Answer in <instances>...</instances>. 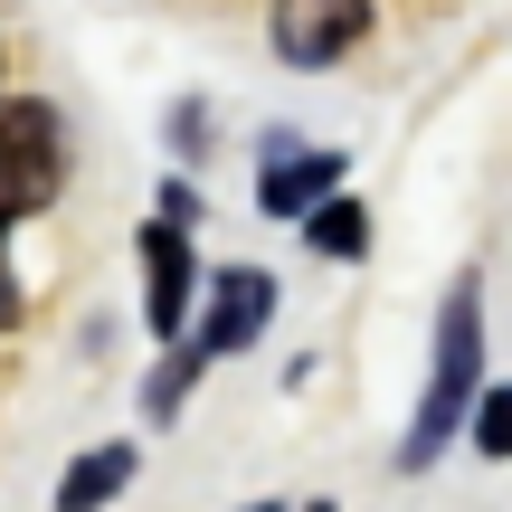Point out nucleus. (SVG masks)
<instances>
[{"mask_svg":"<svg viewBox=\"0 0 512 512\" xmlns=\"http://www.w3.org/2000/svg\"><path fill=\"white\" fill-rule=\"evenodd\" d=\"M200 361H209V351L190 342V351H171V361L152 370V389H143V408H152V418H181V399H190V380H200Z\"/></svg>","mask_w":512,"mask_h":512,"instance_id":"1a4fd4ad","label":"nucleus"},{"mask_svg":"<svg viewBox=\"0 0 512 512\" xmlns=\"http://www.w3.org/2000/svg\"><path fill=\"white\" fill-rule=\"evenodd\" d=\"M0 228H10V219H0ZM19 323V285H10V238H0V332H10Z\"/></svg>","mask_w":512,"mask_h":512,"instance_id":"9b49d317","label":"nucleus"},{"mask_svg":"<svg viewBox=\"0 0 512 512\" xmlns=\"http://www.w3.org/2000/svg\"><path fill=\"white\" fill-rule=\"evenodd\" d=\"M256 512H275V503H256Z\"/></svg>","mask_w":512,"mask_h":512,"instance_id":"ddd939ff","label":"nucleus"},{"mask_svg":"<svg viewBox=\"0 0 512 512\" xmlns=\"http://www.w3.org/2000/svg\"><path fill=\"white\" fill-rule=\"evenodd\" d=\"M370 29V0H275V57L285 67H332Z\"/></svg>","mask_w":512,"mask_h":512,"instance_id":"7ed1b4c3","label":"nucleus"},{"mask_svg":"<svg viewBox=\"0 0 512 512\" xmlns=\"http://www.w3.org/2000/svg\"><path fill=\"white\" fill-rule=\"evenodd\" d=\"M475 370H484V285H475V275H456V285H446V313H437V361H427L418 427H408V446H399L408 475H418V465H437L446 437L475 418Z\"/></svg>","mask_w":512,"mask_h":512,"instance_id":"f257e3e1","label":"nucleus"},{"mask_svg":"<svg viewBox=\"0 0 512 512\" xmlns=\"http://www.w3.org/2000/svg\"><path fill=\"white\" fill-rule=\"evenodd\" d=\"M304 238L323 247V256H361V247H370V219H361V200H323V209L304 219Z\"/></svg>","mask_w":512,"mask_h":512,"instance_id":"6e6552de","label":"nucleus"},{"mask_svg":"<svg viewBox=\"0 0 512 512\" xmlns=\"http://www.w3.org/2000/svg\"><path fill=\"white\" fill-rule=\"evenodd\" d=\"M190 285H200V266H190V238L171 219L143 228V313L162 342H181V313H190Z\"/></svg>","mask_w":512,"mask_h":512,"instance_id":"20e7f679","label":"nucleus"},{"mask_svg":"<svg viewBox=\"0 0 512 512\" xmlns=\"http://www.w3.org/2000/svg\"><path fill=\"white\" fill-rule=\"evenodd\" d=\"M313 512H332V503H313Z\"/></svg>","mask_w":512,"mask_h":512,"instance_id":"f8f14e48","label":"nucleus"},{"mask_svg":"<svg viewBox=\"0 0 512 512\" xmlns=\"http://www.w3.org/2000/svg\"><path fill=\"white\" fill-rule=\"evenodd\" d=\"M332 181H342V152H275L256 200H266L275 219H313V209L332 200Z\"/></svg>","mask_w":512,"mask_h":512,"instance_id":"423d86ee","label":"nucleus"},{"mask_svg":"<svg viewBox=\"0 0 512 512\" xmlns=\"http://www.w3.org/2000/svg\"><path fill=\"white\" fill-rule=\"evenodd\" d=\"M67 181V133L48 105H0V219H29Z\"/></svg>","mask_w":512,"mask_h":512,"instance_id":"f03ea898","label":"nucleus"},{"mask_svg":"<svg viewBox=\"0 0 512 512\" xmlns=\"http://www.w3.org/2000/svg\"><path fill=\"white\" fill-rule=\"evenodd\" d=\"M475 446H484V456H512V389L475 399Z\"/></svg>","mask_w":512,"mask_h":512,"instance_id":"9d476101","label":"nucleus"},{"mask_svg":"<svg viewBox=\"0 0 512 512\" xmlns=\"http://www.w3.org/2000/svg\"><path fill=\"white\" fill-rule=\"evenodd\" d=\"M266 313H275V285L256 266H228L219 285H209V313H200V351L219 361V351H247L256 332H266Z\"/></svg>","mask_w":512,"mask_h":512,"instance_id":"39448f33","label":"nucleus"},{"mask_svg":"<svg viewBox=\"0 0 512 512\" xmlns=\"http://www.w3.org/2000/svg\"><path fill=\"white\" fill-rule=\"evenodd\" d=\"M124 484H133V446H86L67 465V484H57V512H105Z\"/></svg>","mask_w":512,"mask_h":512,"instance_id":"0eeeda50","label":"nucleus"}]
</instances>
